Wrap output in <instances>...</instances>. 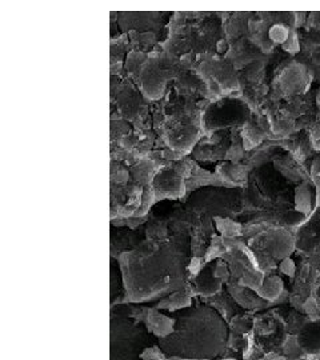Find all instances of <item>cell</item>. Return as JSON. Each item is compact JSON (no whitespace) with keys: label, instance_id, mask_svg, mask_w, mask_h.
<instances>
[{"label":"cell","instance_id":"cell-18","mask_svg":"<svg viewBox=\"0 0 320 360\" xmlns=\"http://www.w3.org/2000/svg\"><path fill=\"white\" fill-rule=\"evenodd\" d=\"M283 50L286 52H288V53H297L299 50H300V43H299V38H297V34L295 32L294 30L291 31V35H290V38L288 40L284 43L282 46Z\"/></svg>","mask_w":320,"mask_h":360},{"label":"cell","instance_id":"cell-8","mask_svg":"<svg viewBox=\"0 0 320 360\" xmlns=\"http://www.w3.org/2000/svg\"><path fill=\"white\" fill-rule=\"evenodd\" d=\"M144 324L147 331L162 339H166L174 334L175 319H171L166 315H162L156 309H146Z\"/></svg>","mask_w":320,"mask_h":360},{"label":"cell","instance_id":"cell-14","mask_svg":"<svg viewBox=\"0 0 320 360\" xmlns=\"http://www.w3.org/2000/svg\"><path fill=\"white\" fill-rule=\"evenodd\" d=\"M231 334L245 335L252 331L254 319L250 315H235L230 322Z\"/></svg>","mask_w":320,"mask_h":360},{"label":"cell","instance_id":"cell-23","mask_svg":"<svg viewBox=\"0 0 320 360\" xmlns=\"http://www.w3.org/2000/svg\"><path fill=\"white\" fill-rule=\"evenodd\" d=\"M309 58H311L314 65L320 67V43H314L312 50H311V53H309Z\"/></svg>","mask_w":320,"mask_h":360},{"label":"cell","instance_id":"cell-1","mask_svg":"<svg viewBox=\"0 0 320 360\" xmlns=\"http://www.w3.org/2000/svg\"><path fill=\"white\" fill-rule=\"evenodd\" d=\"M250 116V110L243 102L235 99H226L208 105L202 117V129L205 132L229 127L231 124H245Z\"/></svg>","mask_w":320,"mask_h":360},{"label":"cell","instance_id":"cell-5","mask_svg":"<svg viewBox=\"0 0 320 360\" xmlns=\"http://www.w3.org/2000/svg\"><path fill=\"white\" fill-rule=\"evenodd\" d=\"M307 72V68L299 63L287 65L279 77V89L284 95H297L306 91L309 84Z\"/></svg>","mask_w":320,"mask_h":360},{"label":"cell","instance_id":"cell-19","mask_svg":"<svg viewBox=\"0 0 320 360\" xmlns=\"http://www.w3.org/2000/svg\"><path fill=\"white\" fill-rule=\"evenodd\" d=\"M141 360H167V358H165V355L162 354V351H160V348L156 347V346H153V347H147L144 348L143 351H141Z\"/></svg>","mask_w":320,"mask_h":360},{"label":"cell","instance_id":"cell-22","mask_svg":"<svg viewBox=\"0 0 320 360\" xmlns=\"http://www.w3.org/2000/svg\"><path fill=\"white\" fill-rule=\"evenodd\" d=\"M279 270L284 275H287L290 278H294L295 274H296V266H295L294 260L291 257L284 259L279 263Z\"/></svg>","mask_w":320,"mask_h":360},{"label":"cell","instance_id":"cell-21","mask_svg":"<svg viewBox=\"0 0 320 360\" xmlns=\"http://www.w3.org/2000/svg\"><path fill=\"white\" fill-rule=\"evenodd\" d=\"M311 180L320 193V155L314 159L311 165Z\"/></svg>","mask_w":320,"mask_h":360},{"label":"cell","instance_id":"cell-7","mask_svg":"<svg viewBox=\"0 0 320 360\" xmlns=\"http://www.w3.org/2000/svg\"><path fill=\"white\" fill-rule=\"evenodd\" d=\"M316 193L318 190L312 180H305L300 184H297L295 187V210L309 218L314 210L318 206Z\"/></svg>","mask_w":320,"mask_h":360},{"label":"cell","instance_id":"cell-11","mask_svg":"<svg viewBox=\"0 0 320 360\" xmlns=\"http://www.w3.org/2000/svg\"><path fill=\"white\" fill-rule=\"evenodd\" d=\"M211 306L218 309L219 312L222 314V316L227 322H230L235 315H238V312H236V302L227 292H220L219 295L212 296Z\"/></svg>","mask_w":320,"mask_h":360},{"label":"cell","instance_id":"cell-3","mask_svg":"<svg viewBox=\"0 0 320 360\" xmlns=\"http://www.w3.org/2000/svg\"><path fill=\"white\" fill-rule=\"evenodd\" d=\"M151 187L154 190L155 200L178 199L184 195L186 181L172 168L166 167L155 175Z\"/></svg>","mask_w":320,"mask_h":360},{"label":"cell","instance_id":"cell-16","mask_svg":"<svg viewBox=\"0 0 320 360\" xmlns=\"http://www.w3.org/2000/svg\"><path fill=\"white\" fill-rule=\"evenodd\" d=\"M168 297H169V309H168L169 311L186 309L192 304L191 296L187 295L184 291L172 292Z\"/></svg>","mask_w":320,"mask_h":360},{"label":"cell","instance_id":"cell-17","mask_svg":"<svg viewBox=\"0 0 320 360\" xmlns=\"http://www.w3.org/2000/svg\"><path fill=\"white\" fill-rule=\"evenodd\" d=\"M214 276L223 283H229L232 278L229 263L224 259H218L214 266Z\"/></svg>","mask_w":320,"mask_h":360},{"label":"cell","instance_id":"cell-24","mask_svg":"<svg viewBox=\"0 0 320 360\" xmlns=\"http://www.w3.org/2000/svg\"><path fill=\"white\" fill-rule=\"evenodd\" d=\"M311 296L318 302V304L320 306V278H318L316 283L314 284L312 291H311Z\"/></svg>","mask_w":320,"mask_h":360},{"label":"cell","instance_id":"cell-27","mask_svg":"<svg viewBox=\"0 0 320 360\" xmlns=\"http://www.w3.org/2000/svg\"><path fill=\"white\" fill-rule=\"evenodd\" d=\"M226 360H235V359H226Z\"/></svg>","mask_w":320,"mask_h":360},{"label":"cell","instance_id":"cell-15","mask_svg":"<svg viewBox=\"0 0 320 360\" xmlns=\"http://www.w3.org/2000/svg\"><path fill=\"white\" fill-rule=\"evenodd\" d=\"M291 28L287 25H284L282 22L279 23H274L272 26L269 27V31H267V35H269V40L274 43V44H281L283 46L288 38L291 35Z\"/></svg>","mask_w":320,"mask_h":360},{"label":"cell","instance_id":"cell-6","mask_svg":"<svg viewBox=\"0 0 320 360\" xmlns=\"http://www.w3.org/2000/svg\"><path fill=\"white\" fill-rule=\"evenodd\" d=\"M302 349L309 356H320V316H309L297 334Z\"/></svg>","mask_w":320,"mask_h":360},{"label":"cell","instance_id":"cell-9","mask_svg":"<svg viewBox=\"0 0 320 360\" xmlns=\"http://www.w3.org/2000/svg\"><path fill=\"white\" fill-rule=\"evenodd\" d=\"M192 285L198 295L203 297H212L220 292L223 282L214 276V264H207L205 270L202 271L195 279H192Z\"/></svg>","mask_w":320,"mask_h":360},{"label":"cell","instance_id":"cell-10","mask_svg":"<svg viewBox=\"0 0 320 360\" xmlns=\"http://www.w3.org/2000/svg\"><path fill=\"white\" fill-rule=\"evenodd\" d=\"M284 291V283L278 275H266L262 287L256 291L257 295L267 302L278 300Z\"/></svg>","mask_w":320,"mask_h":360},{"label":"cell","instance_id":"cell-26","mask_svg":"<svg viewBox=\"0 0 320 360\" xmlns=\"http://www.w3.org/2000/svg\"><path fill=\"white\" fill-rule=\"evenodd\" d=\"M318 103L320 104V94H319V96H318Z\"/></svg>","mask_w":320,"mask_h":360},{"label":"cell","instance_id":"cell-12","mask_svg":"<svg viewBox=\"0 0 320 360\" xmlns=\"http://www.w3.org/2000/svg\"><path fill=\"white\" fill-rule=\"evenodd\" d=\"M214 220L217 224V230L223 235V238L235 239L238 236H242L243 224L233 221L232 219L222 218V217H214Z\"/></svg>","mask_w":320,"mask_h":360},{"label":"cell","instance_id":"cell-13","mask_svg":"<svg viewBox=\"0 0 320 360\" xmlns=\"http://www.w3.org/2000/svg\"><path fill=\"white\" fill-rule=\"evenodd\" d=\"M282 349L283 356L287 360H303L306 358L305 351L299 345L297 335H287Z\"/></svg>","mask_w":320,"mask_h":360},{"label":"cell","instance_id":"cell-4","mask_svg":"<svg viewBox=\"0 0 320 360\" xmlns=\"http://www.w3.org/2000/svg\"><path fill=\"white\" fill-rule=\"evenodd\" d=\"M296 250L308 257L312 250L320 245V203H318L311 217L302 224L295 233Z\"/></svg>","mask_w":320,"mask_h":360},{"label":"cell","instance_id":"cell-20","mask_svg":"<svg viewBox=\"0 0 320 360\" xmlns=\"http://www.w3.org/2000/svg\"><path fill=\"white\" fill-rule=\"evenodd\" d=\"M308 264L311 266V269L320 278V245H316L312 252L308 255Z\"/></svg>","mask_w":320,"mask_h":360},{"label":"cell","instance_id":"cell-25","mask_svg":"<svg viewBox=\"0 0 320 360\" xmlns=\"http://www.w3.org/2000/svg\"><path fill=\"white\" fill-rule=\"evenodd\" d=\"M167 360H198V359H192V358H183V356H175V355H172V356H169V358H167Z\"/></svg>","mask_w":320,"mask_h":360},{"label":"cell","instance_id":"cell-2","mask_svg":"<svg viewBox=\"0 0 320 360\" xmlns=\"http://www.w3.org/2000/svg\"><path fill=\"white\" fill-rule=\"evenodd\" d=\"M199 75L212 95H227L239 89V80L233 65L226 60H205L200 63Z\"/></svg>","mask_w":320,"mask_h":360}]
</instances>
